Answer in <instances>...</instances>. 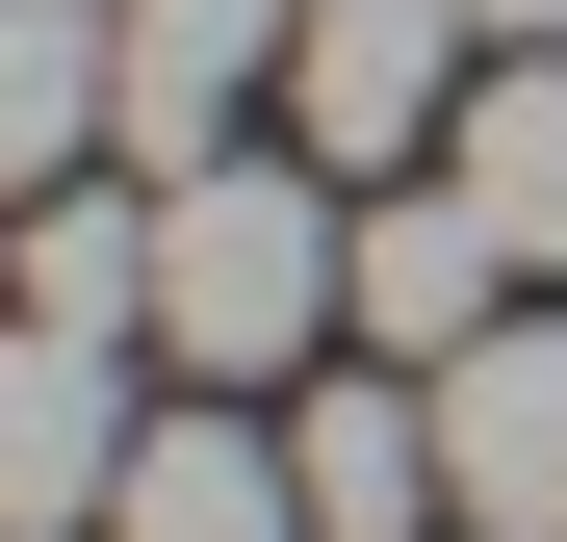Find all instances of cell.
I'll return each mask as SVG.
<instances>
[{
  "mask_svg": "<svg viewBox=\"0 0 567 542\" xmlns=\"http://www.w3.org/2000/svg\"><path fill=\"white\" fill-rule=\"evenodd\" d=\"M361 336V207H336V155H181L155 181V361L181 388H310V361Z\"/></svg>",
  "mask_w": 567,
  "mask_h": 542,
  "instance_id": "obj_1",
  "label": "cell"
},
{
  "mask_svg": "<svg viewBox=\"0 0 567 542\" xmlns=\"http://www.w3.org/2000/svg\"><path fill=\"white\" fill-rule=\"evenodd\" d=\"M130 361L155 336H78V310H0V542H104V491H130Z\"/></svg>",
  "mask_w": 567,
  "mask_h": 542,
  "instance_id": "obj_2",
  "label": "cell"
},
{
  "mask_svg": "<svg viewBox=\"0 0 567 542\" xmlns=\"http://www.w3.org/2000/svg\"><path fill=\"white\" fill-rule=\"evenodd\" d=\"M464 0H310V52H284V155H336V181H413L464 130Z\"/></svg>",
  "mask_w": 567,
  "mask_h": 542,
  "instance_id": "obj_3",
  "label": "cell"
},
{
  "mask_svg": "<svg viewBox=\"0 0 567 542\" xmlns=\"http://www.w3.org/2000/svg\"><path fill=\"white\" fill-rule=\"evenodd\" d=\"M439 491L464 542H567V310H491L439 361Z\"/></svg>",
  "mask_w": 567,
  "mask_h": 542,
  "instance_id": "obj_4",
  "label": "cell"
},
{
  "mask_svg": "<svg viewBox=\"0 0 567 542\" xmlns=\"http://www.w3.org/2000/svg\"><path fill=\"white\" fill-rule=\"evenodd\" d=\"M284 466H310V542H464V491H439V361L284 388Z\"/></svg>",
  "mask_w": 567,
  "mask_h": 542,
  "instance_id": "obj_5",
  "label": "cell"
},
{
  "mask_svg": "<svg viewBox=\"0 0 567 542\" xmlns=\"http://www.w3.org/2000/svg\"><path fill=\"white\" fill-rule=\"evenodd\" d=\"M491 310H516V233L464 207L439 155H413V181H361V361H464Z\"/></svg>",
  "mask_w": 567,
  "mask_h": 542,
  "instance_id": "obj_6",
  "label": "cell"
},
{
  "mask_svg": "<svg viewBox=\"0 0 567 542\" xmlns=\"http://www.w3.org/2000/svg\"><path fill=\"white\" fill-rule=\"evenodd\" d=\"M104 27H130V155L181 181V155L258 130V78L310 52V0H104Z\"/></svg>",
  "mask_w": 567,
  "mask_h": 542,
  "instance_id": "obj_7",
  "label": "cell"
},
{
  "mask_svg": "<svg viewBox=\"0 0 567 542\" xmlns=\"http://www.w3.org/2000/svg\"><path fill=\"white\" fill-rule=\"evenodd\" d=\"M104 155H130V27L104 0H0V207H52Z\"/></svg>",
  "mask_w": 567,
  "mask_h": 542,
  "instance_id": "obj_8",
  "label": "cell"
},
{
  "mask_svg": "<svg viewBox=\"0 0 567 542\" xmlns=\"http://www.w3.org/2000/svg\"><path fill=\"white\" fill-rule=\"evenodd\" d=\"M104 542H310V466L258 439V388H207V413H155V439H130Z\"/></svg>",
  "mask_w": 567,
  "mask_h": 542,
  "instance_id": "obj_9",
  "label": "cell"
},
{
  "mask_svg": "<svg viewBox=\"0 0 567 542\" xmlns=\"http://www.w3.org/2000/svg\"><path fill=\"white\" fill-rule=\"evenodd\" d=\"M439 181H464V207L516 233V285H542V258H567V52H491V78H464Z\"/></svg>",
  "mask_w": 567,
  "mask_h": 542,
  "instance_id": "obj_10",
  "label": "cell"
},
{
  "mask_svg": "<svg viewBox=\"0 0 567 542\" xmlns=\"http://www.w3.org/2000/svg\"><path fill=\"white\" fill-rule=\"evenodd\" d=\"M464 27H491V52H567V0H464Z\"/></svg>",
  "mask_w": 567,
  "mask_h": 542,
  "instance_id": "obj_11",
  "label": "cell"
}]
</instances>
